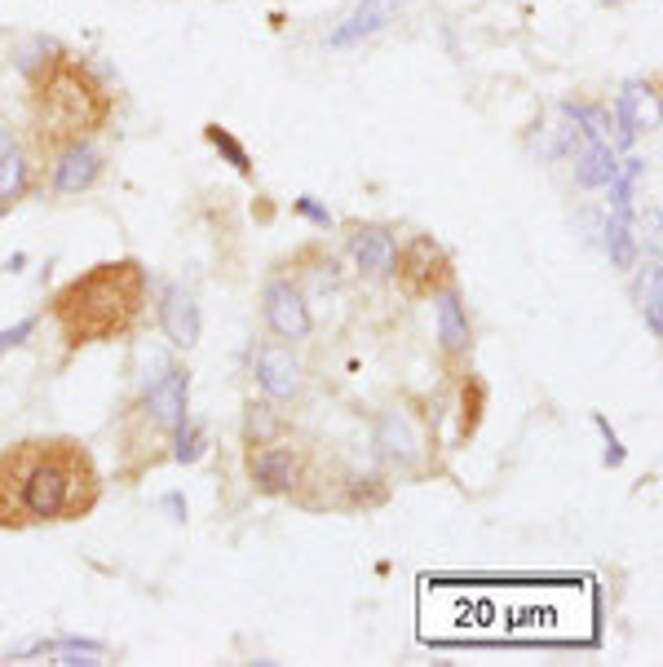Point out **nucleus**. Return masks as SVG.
Segmentation results:
<instances>
[{
    "label": "nucleus",
    "instance_id": "1",
    "mask_svg": "<svg viewBox=\"0 0 663 667\" xmlns=\"http://www.w3.org/2000/svg\"><path fill=\"white\" fill-rule=\"evenodd\" d=\"M102 500V473L80 438H22L0 451V531L84 522Z\"/></svg>",
    "mask_w": 663,
    "mask_h": 667
},
{
    "label": "nucleus",
    "instance_id": "2",
    "mask_svg": "<svg viewBox=\"0 0 663 667\" xmlns=\"http://www.w3.org/2000/svg\"><path fill=\"white\" fill-rule=\"evenodd\" d=\"M146 306H151L146 266L133 257H120V261H102L75 275L49 301V319L71 349H84V345H115V340L137 336L146 324Z\"/></svg>",
    "mask_w": 663,
    "mask_h": 667
},
{
    "label": "nucleus",
    "instance_id": "3",
    "mask_svg": "<svg viewBox=\"0 0 663 667\" xmlns=\"http://www.w3.org/2000/svg\"><path fill=\"white\" fill-rule=\"evenodd\" d=\"M111 93L80 58H49L31 75V142L40 155H53L67 142H89L111 124Z\"/></svg>",
    "mask_w": 663,
    "mask_h": 667
},
{
    "label": "nucleus",
    "instance_id": "4",
    "mask_svg": "<svg viewBox=\"0 0 663 667\" xmlns=\"http://www.w3.org/2000/svg\"><path fill=\"white\" fill-rule=\"evenodd\" d=\"M186 402H191V371L186 367H169L142 393V402L129 411V420H124V451L133 455L137 447H146V464H155L160 447L173 442V433L191 420Z\"/></svg>",
    "mask_w": 663,
    "mask_h": 667
},
{
    "label": "nucleus",
    "instance_id": "5",
    "mask_svg": "<svg viewBox=\"0 0 663 667\" xmlns=\"http://www.w3.org/2000/svg\"><path fill=\"white\" fill-rule=\"evenodd\" d=\"M315 473L310 447L293 442L288 433H275L257 447H248V478L257 495H297Z\"/></svg>",
    "mask_w": 663,
    "mask_h": 667
},
{
    "label": "nucleus",
    "instance_id": "6",
    "mask_svg": "<svg viewBox=\"0 0 663 667\" xmlns=\"http://www.w3.org/2000/svg\"><path fill=\"white\" fill-rule=\"evenodd\" d=\"M389 279H398V293L407 301H434L442 288L456 284V266L434 235H407V244L394 253Z\"/></svg>",
    "mask_w": 663,
    "mask_h": 667
},
{
    "label": "nucleus",
    "instance_id": "7",
    "mask_svg": "<svg viewBox=\"0 0 663 667\" xmlns=\"http://www.w3.org/2000/svg\"><path fill=\"white\" fill-rule=\"evenodd\" d=\"M262 315H266V328L279 336V340H306L315 319H310V306H306V293L293 284V279H271L266 284V297H262Z\"/></svg>",
    "mask_w": 663,
    "mask_h": 667
},
{
    "label": "nucleus",
    "instance_id": "8",
    "mask_svg": "<svg viewBox=\"0 0 663 667\" xmlns=\"http://www.w3.org/2000/svg\"><path fill=\"white\" fill-rule=\"evenodd\" d=\"M102 168H106V160H102V151H98V146H89V142H67V146H58V151H53L49 191H53V195H62V199L84 195V191H93V186H98Z\"/></svg>",
    "mask_w": 663,
    "mask_h": 667
},
{
    "label": "nucleus",
    "instance_id": "9",
    "mask_svg": "<svg viewBox=\"0 0 663 667\" xmlns=\"http://www.w3.org/2000/svg\"><path fill=\"white\" fill-rule=\"evenodd\" d=\"M434 306H438V353L451 371H460L473 353V328H469V315H465V301H460L456 284L442 288L434 297Z\"/></svg>",
    "mask_w": 663,
    "mask_h": 667
},
{
    "label": "nucleus",
    "instance_id": "10",
    "mask_svg": "<svg viewBox=\"0 0 663 667\" xmlns=\"http://www.w3.org/2000/svg\"><path fill=\"white\" fill-rule=\"evenodd\" d=\"M257 380L275 402H293L306 389V367L288 345H262L257 349Z\"/></svg>",
    "mask_w": 663,
    "mask_h": 667
},
{
    "label": "nucleus",
    "instance_id": "11",
    "mask_svg": "<svg viewBox=\"0 0 663 667\" xmlns=\"http://www.w3.org/2000/svg\"><path fill=\"white\" fill-rule=\"evenodd\" d=\"M407 4H411V0H358L354 13L328 35V44L332 49H349V44H358V40H367V35H376V31H385Z\"/></svg>",
    "mask_w": 663,
    "mask_h": 667
},
{
    "label": "nucleus",
    "instance_id": "12",
    "mask_svg": "<svg viewBox=\"0 0 663 667\" xmlns=\"http://www.w3.org/2000/svg\"><path fill=\"white\" fill-rule=\"evenodd\" d=\"M160 332L177 349H191L200 340V306L182 284H169L160 293Z\"/></svg>",
    "mask_w": 663,
    "mask_h": 667
},
{
    "label": "nucleus",
    "instance_id": "13",
    "mask_svg": "<svg viewBox=\"0 0 663 667\" xmlns=\"http://www.w3.org/2000/svg\"><path fill=\"white\" fill-rule=\"evenodd\" d=\"M394 253H398V244H394V235L385 226H363V230L349 235V257H354L363 279H389Z\"/></svg>",
    "mask_w": 663,
    "mask_h": 667
},
{
    "label": "nucleus",
    "instance_id": "14",
    "mask_svg": "<svg viewBox=\"0 0 663 667\" xmlns=\"http://www.w3.org/2000/svg\"><path fill=\"white\" fill-rule=\"evenodd\" d=\"M376 447L385 460H394L398 469H411L416 464V451H420V438L411 429V420L402 411H385L376 420Z\"/></svg>",
    "mask_w": 663,
    "mask_h": 667
},
{
    "label": "nucleus",
    "instance_id": "15",
    "mask_svg": "<svg viewBox=\"0 0 663 667\" xmlns=\"http://www.w3.org/2000/svg\"><path fill=\"white\" fill-rule=\"evenodd\" d=\"M660 124V115H655V84H642V80H633V84H624V93H620V142L629 146L642 129H655Z\"/></svg>",
    "mask_w": 663,
    "mask_h": 667
},
{
    "label": "nucleus",
    "instance_id": "16",
    "mask_svg": "<svg viewBox=\"0 0 663 667\" xmlns=\"http://www.w3.org/2000/svg\"><path fill=\"white\" fill-rule=\"evenodd\" d=\"M615 173H620V164H615V151H611L606 142H593V146L580 155V164H575V182H580L584 191L611 186V182H615Z\"/></svg>",
    "mask_w": 663,
    "mask_h": 667
},
{
    "label": "nucleus",
    "instance_id": "17",
    "mask_svg": "<svg viewBox=\"0 0 663 667\" xmlns=\"http://www.w3.org/2000/svg\"><path fill=\"white\" fill-rule=\"evenodd\" d=\"M606 253H611V261H615L620 270H629V266L638 261V235H633V213H629V204H620L615 217L606 222Z\"/></svg>",
    "mask_w": 663,
    "mask_h": 667
},
{
    "label": "nucleus",
    "instance_id": "18",
    "mask_svg": "<svg viewBox=\"0 0 663 667\" xmlns=\"http://www.w3.org/2000/svg\"><path fill=\"white\" fill-rule=\"evenodd\" d=\"M27 186H31V164H27V155H22V151H4V155H0V213H4L9 204H18V199L27 195Z\"/></svg>",
    "mask_w": 663,
    "mask_h": 667
},
{
    "label": "nucleus",
    "instance_id": "19",
    "mask_svg": "<svg viewBox=\"0 0 663 667\" xmlns=\"http://www.w3.org/2000/svg\"><path fill=\"white\" fill-rule=\"evenodd\" d=\"M660 301H663V275H660V261H651L638 279V306L646 315V328L651 336H663V315H660Z\"/></svg>",
    "mask_w": 663,
    "mask_h": 667
},
{
    "label": "nucleus",
    "instance_id": "20",
    "mask_svg": "<svg viewBox=\"0 0 663 667\" xmlns=\"http://www.w3.org/2000/svg\"><path fill=\"white\" fill-rule=\"evenodd\" d=\"M275 433H284V415L271 402H248V411H244V442L257 447V442H266Z\"/></svg>",
    "mask_w": 663,
    "mask_h": 667
},
{
    "label": "nucleus",
    "instance_id": "21",
    "mask_svg": "<svg viewBox=\"0 0 663 667\" xmlns=\"http://www.w3.org/2000/svg\"><path fill=\"white\" fill-rule=\"evenodd\" d=\"M204 137H208V142H213V146H217V151H222V155L235 164V173H239V177H253V155L244 151V142H239L231 129H222V124H208V129H204Z\"/></svg>",
    "mask_w": 663,
    "mask_h": 667
},
{
    "label": "nucleus",
    "instance_id": "22",
    "mask_svg": "<svg viewBox=\"0 0 663 667\" xmlns=\"http://www.w3.org/2000/svg\"><path fill=\"white\" fill-rule=\"evenodd\" d=\"M345 486H349V495H345L349 509H358V504H363V509H376V504L389 500V486H385L380 478H349Z\"/></svg>",
    "mask_w": 663,
    "mask_h": 667
},
{
    "label": "nucleus",
    "instance_id": "23",
    "mask_svg": "<svg viewBox=\"0 0 663 667\" xmlns=\"http://www.w3.org/2000/svg\"><path fill=\"white\" fill-rule=\"evenodd\" d=\"M173 447H177V451H173V460H177V464H195V460L204 455V429L186 420V424L173 433Z\"/></svg>",
    "mask_w": 663,
    "mask_h": 667
},
{
    "label": "nucleus",
    "instance_id": "24",
    "mask_svg": "<svg viewBox=\"0 0 663 667\" xmlns=\"http://www.w3.org/2000/svg\"><path fill=\"white\" fill-rule=\"evenodd\" d=\"M293 208H297V213H302V217H310V222H315V226H324V230H328V226H332V213H328V208H319V204H315V199H310V195H306V199H297V204H293Z\"/></svg>",
    "mask_w": 663,
    "mask_h": 667
},
{
    "label": "nucleus",
    "instance_id": "25",
    "mask_svg": "<svg viewBox=\"0 0 663 667\" xmlns=\"http://www.w3.org/2000/svg\"><path fill=\"white\" fill-rule=\"evenodd\" d=\"M598 429L606 433V464H611V469H620V464H624V447H620V438L611 433V424H606L602 415H598Z\"/></svg>",
    "mask_w": 663,
    "mask_h": 667
},
{
    "label": "nucleus",
    "instance_id": "26",
    "mask_svg": "<svg viewBox=\"0 0 663 667\" xmlns=\"http://www.w3.org/2000/svg\"><path fill=\"white\" fill-rule=\"evenodd\" d=\"M35 332V319H22L18 328H9V332H0V349H9V345H18L22 336H31Z\"/></svg>",
    "mask_w": 663,
    "mask_h": 667
},
{
    "label": "nucleus",
    "instance_id": "27",
    "mask_svg": "<svg viewBox=\"0 0 663 667\" xmlns=\"http://www.w3.org/2000/svg\"><path fill=\"white\" fill-rule=\"evenodd\" d=\"M615 4H620V0H615Z\"/></svg>",
    "mask_w": 663,
    "mask_h": 667
}]
</instances>
